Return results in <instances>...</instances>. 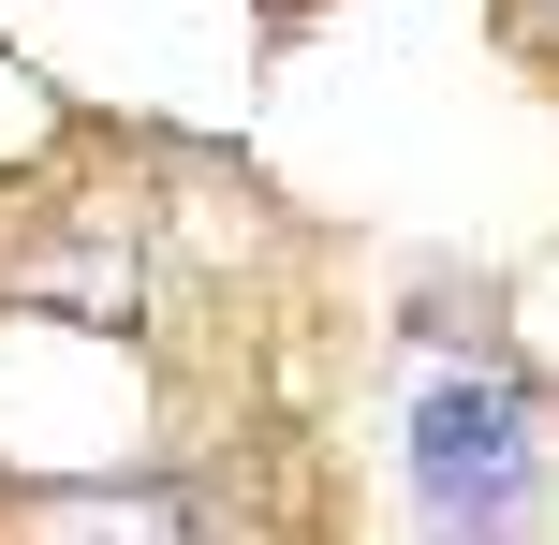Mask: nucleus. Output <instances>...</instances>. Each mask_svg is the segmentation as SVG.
<instances>
[{"label": "nucleus", "mask_w": 559, "mask_h": 545, "mask_svg": "<svg viewBox=\"0 0 559 545\" xmlns=\"http://www.w3.org/2000/svg\"><path fill=\"white\" fill-rule=\"evenodd\" d=\"M59 531H177V501H147V487H88V501H45Z\"/></svg>", "instance_id": "nucleus-2"}, {"label": "nucleus", "mask_w": 559, "mask_h": 545, "mask_svg": "<svg viewBox=\"0 0 559 545\" xmlns=\"http://www.w3.org/2000/svg\"><path fill=\"white\" fill-rule=\"evenodd\" d=\"M397 458H413L427 531H515L531 517V399L486 354H413L397 369Z\"/></svg>", "instance_id": "nucleus-1"}]
</instances>
